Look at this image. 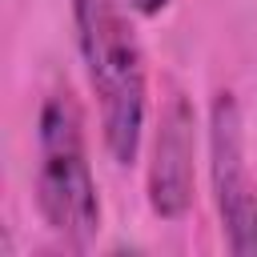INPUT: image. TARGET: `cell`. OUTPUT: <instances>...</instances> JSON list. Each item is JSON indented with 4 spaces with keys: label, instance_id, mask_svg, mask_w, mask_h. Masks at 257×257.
<instances>
[{
    "label": "cell",
    "instance_id": "7a4b0ae2",
    "mask_svg": "<svg viewBox=\"0 0 257 257\" xmlns=\"http://www.w3.org/2000/svg\"><path fill=\"white\" fill-rule=\"evenodd\" d=\"M36 209L56 241L88 249L100 233V189L88 161L84 112L68 84L52 88L36 116Z\"/></svg>",
    "mask_w": 257,
    "mask_h": 257
},
{
    "label": "cell",
    "instance_id": "277c9868",
    "mask_svg": "<svg viewBox=\"0 0 257 257\" xmlns=\"http://www.w3.org/2000/svg\"><path fill=\"white\" fill-rule=\"evenodd\" d=\"M197 185V112L185 92H173L157 116V137L149 153V209L161 221H181L193 209Z\"/></svg>",
    "mask_w": 257,
    "mask_h": 257
},
{
    "label": "cell",
    "instance_id": "3957f363",
    "mask_svg": "<svg viewBox=\"0 0 257 257\" xmlns=\"http://www.w3.org/2000/svg\"><path fill=\"white\" fill-rule=\"evenodd\" d=\"M209 149V185L229 253H257V181L245 157V120L233 92H217L205 124Z\"/></svg>",
    "mask_w": 257,
    "mask_h": 257
},
{
    "label": "cell",
    "instance_id": "6da1fadb",
    "mask_svg": "<svg viewBox=\"0 0 257 257\" xmlns=\"http://www.w3.org/2000/svg\"><path fill=\"white\" fill-rule=\"evenodd\" d=\"M133 16L128 0H72L76 52L96 100L100 141L120 169L137 161L149 112V72Z\"/></svg>",
    "mask_w": 257,
    "mask_h": 257
},
{
    "label": "cell",
    "instance_id": "5b68a950",
    "mask_svg": "<svg viewBox=\"0 0 257 257\" xmlns=\"http://www.w3.org/2000/svg\"><path fill=\"white\" fill-rule=\"evenodd\" d=\"M128 8H133L137 16H161V12L169 8V0H128Z\"/></svg>",
    "mask_w": 257,
    "mask_h": 257
}]
</instances>
